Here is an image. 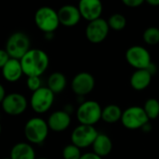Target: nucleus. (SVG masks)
I'll list each match as a JSON object with an SVG mask.
<instances>
[{
  "mask_svg": "<svg viewBox=\"0 0 159 159\" xmlns=\"http://www.w3.org/2000/svg\"><path fill=\"white\" fill-rule=\"evenodd\" d=\"M146 3L149 4L150 6H153V7H157V6H159V0H147Z\"/></svg>",
  "mask_w": 159,
  "mask_h": 159,
  "instance_id": "obj_31",
  "label": "nucleus"
},
{
  "mask_svg": "<svg viewBox=\"0 0 159 159\" xmlns=\"http://www.w3.org/2000/svg\"><path fill=\"white\" fill-rule=\"evenodd\" d=\"M80 159H103L102 157H101L100 156L96 155L93 152H89V153H85L82 155L81 158Z\"/></svg>",
  "mask_w": 159,
  "mask_h": 159,
  "instance_id": "obj_29",
  "label": "nucleus"
},
{
  "mask_svg": "<svg viewBox=\"0 0 159 159\" xmlns=\"http://www.w3.org/2000/svg\"><path fill=\"white\" fill-rule=\"evenodd\" d=\"M47 122L49 129L55 132L64 131L71 124V116L66 110H58L48 116Z\"/></svg>",
  "mask_w": 159,
  "mask_h": 159,
  "instance_id": "obj_15",
  "label": "nucleus"
},
{
  "mask_svg": "<svg viewBox=\"0 0 159 159\" xmlns=\"http://www.w3.org/2000/svg\"><path fill=\"white\" fill-rule=\"evenodd\" d=\"M54 99L55 94L48 87H42L32 93L30 105L34 113L44 114L51 108Z\"/></svg>",
  "mask_w": 159,
  "mask_h": 159,
  "instance_id": "obj_8",
  "label": "nucleus"
},
{
  "mask_svg": "<svg viewBox=\"0 0 159 159\" xmlns=\"http://www.w3.org/2000/svg\"><path fill=\"white\" fill-rule=\"evenodd\" d=\"M11 159H36L35 152L29 143H18L10 150Z\"/></svg>",
  "mask_w": 159,
  "mask_h": 159,
  "instance_id": "obj_19",
  "label": "nucleus"
},
{
  "mask_svg": "<svg viewBox=\"0 0 159 159\" xmlns=\"http://www.w3.org/2000/svg\"><path fill=\"white\" fill-rule=\"evenodd\" d=\"M4 159H11L10 157H7V158H4Z\"/></svg>",
  "mask_w": 159,
  "mask_h": 159,
  "instance_id": "obj_33",
  "label": "nucleus"
},
{
  "mask_svg": "<svg viewBox=\"0 0 159 159\" xmlns=\"http://www.w3.org/2000/svg\"><path fill=\"white\" fill-rule=\"evenodd\" d=\"M143 3V0H123V4L129 7H139Z\"/></svg>",
  "mask_w": 159,
  "mask_h": 159,
  "instance_id": "obj_27",
  "label": "nucleus"
},
{
  "mask_svg": "<svg viewBox=\"0 0 159 159\" xmlns=\"http://www.w3.org/2000/svg\"><path fill=\"white\" fill-rule=\"evenodd\" d=\"M10 56L8 55V53L6 51V49H1L0 50V67L2 68L9 60H10Z\"/></svg>",
  "mask_w": 159,
  "mask_h": 159,
  "instance_id": "obj_28",
  "label": "nucleus"
},
{
  "mask_svg": "<svg viewBox=\"0 0 159 159\" xmlns=\"http://www.w3.org/2000/svg\"><path fill=\"white\" fill-rule=\"evenodd\" d=\"M71 88L75 94L79 97L89 94L95 88V78L88 72H80L76 74L72 82Z\"/></svg>",
  "mask_w": 159,
  "mask_h": 159,
  "instance_id": "obj_12",
  "label": "nucleus"
},
{
  "mask_svg": "<svg viewBox=\"0 0 159 159\" xmlns=\"http://www.w3.org/2000/svg\"><path fill=\"white\" fill-rule=\"evenodd\" d=\"M36 159H49V158H47V157H37Z\"/></svg>",
  "mask_w": 159,
  "mask_h": 159,
  "instance_id": "obj_32",
  "label": "nucleus"
},
{
  "mask_svg": "<svg viewBox=\"0 0 159 159\" xmlns=\"http://www.w3.org/2000/svg\"><path fill=\"white\" fill-rule=\"evenodd\" d=\"M7 93H6V89L4 88V86H0V102H2L6 97H7Z\"/></svg>",
  "mask_w": 159,
  "mask_h": 159,
  "instance_id": "obj_30",
  "label": "nucleus"
},
{
  "mask_svg": "<svg viewBox=\"0 0 159 159\" xmlns=\"http://www.w3.org/2000/svg\"><path fill=\"white\" fill-rule=\"evenodd\" d=\"M3 111L9 116H20L25 112L28 106V102L24 95L13 92L8 93L1 102Z\"/></svg>",
  "mask_w": 159,
  "mask_h": 159,
  "instance_id": "obj_11",
  "label": "nucleus"
},
{
  "mask_svg": "<svg viewBox=\"0 0 159 159\" xmlns=\"http://www.w3.org/2000/svg\"><path fill=\"white\" fill-rule=\"evenodd\" d=\"M26 86H27L28 89L31 90L32 92L36 91L37 89L42 88L40 76H30V77H27Z\"/></svg>",
  "mask_w": 159,
  "mask_h": 159,
  "instance_id": "obj_26",
  "label": "nucleus"
},
{
  "mask_svg": "<svg viewBox=\"0 0 159 159\" xmlns=\"http://www.w3.org/2000/svg\"><path fill=\"white\" fill-rule=\"evenodd\" d=\"M99 132L94 126L78 125L71 134V142L80 149L92 146Z\"/></svg>",
  "mask_w": 159,
  "mask_h": 159,
  "instance_id": "obj_9",
  "label": "nucleus"
},
{
  "mask_svg": "<svg viewBox=\"0 0 159 159\" xmlns=\"http://www.w3.org/2000/svg\"><path fill=\"white\" fill-rule=\"evenodd\" d=\"M23 74L27 76H41L48 69L49 59L46 51L31 48L20 60Z\"/></svg>",
  "mask_w": 159,
  "mask_h": 159,
  "instance_id": "obj_1",
  "label": "nucleus"
},
{
  "mask_svg": "<svg viewBox=\"0 0 159 159\" xmlns=\"http://www.w3.org/2000/svg\"><path fill=\"white\" fill-rule=\"evenodd\" d=\"M31 40L23 32H15L9 35L6 42L5 49L11 59L21 60L31 49Z\"/></svg>",
  "mask_w": 159,
  "mask_h": 159,
  "instance_id": "obj_4",
  "label": "nucleus"
},
{
  "mask_svg": "<svg viewBox=\"0 0 159 159\" xmlns=\"http://www.w3.org/2000/svg\"><path fill=\"white\" fill-rule=\"evenodd\" d=\"M110 27L108 21L102 18L88 23L85 34L87 39L92 44H99L104 41L109 34Z\"/></svg>",
  "mask_w": 159,
  "mask_h": 159,
  "instance_id": "obj_10",
  "label": "nucleus"
},
{
  "mask_svg": "<svg viewBox=\"0 0 159 159\" xmlns=\"http://www.w3.org/2000/svg\"><path fill=\"white\" fill-rule=\"evenodd\" d=\"M153 75L148 70H136L130 76V86L134 90L142 91L147 89L152 82Z\"/></svg>",
  "mask_w": 159,
  "mask_h": 159,
  "instance_id": "obj_17",
  "label": "nucleus"
},
{
  "mask_svg": "<svg viewBox=\"0 0 159 159\" xmlns=\"http://www.w3.org/2000/svg\"><path fill=\"white\" fill-rule=\"evenodd\" d=\"M34 23L44 34H53L61 24L58 11L48 6L39 7L34 13Z\"/></svg>",
  "mask_w": 159,
  "mask_h": 159,
  "instance_id": "obj_2",
  "label": "nucleus"
},
{
  "mask_svg": "<svg viewBox=\"0 0 159 159\" xmlns=\"http://www.w3.org/2000/svg\"><path fill=\"white\" fill-rule=\"evenodd\" d=\"M123 111L116 104H108L102 108V120L108 124H114L118 121H121Z\"/></svg>",
  "mask_w": 159,
  "mask_h": 159,
  "instance_id": "obj_21",
  "label": "nucleus"
},
{
  "mask_svg": "<svg viewBox=\"0 0 159 159\" xmlns=\"http://www.w3.org/2000/svg\"><path fill=\"white\" fill-rule=\"evenodd\" d=\"M48 122L41 117H32L24 126V136L31 144L43 143L48 135Z\"/></svg>",
  "mask_w": 159,
  "mask_h": 159,
  "instance_id": "obj_3",
  "label": "nucleus"
},
{
  "mask_svg": "<svg viewBox=\"0 0 159 159\" xmlns=\"http://www.w3.org/2000/svg\"><path fill=\"white\" fill-rule=\"evenodd\" d=\"M83 154H81V149L71 143L66 145L62 150L63 159H80Z\"/></svg>",
  "mask_w": 159,
  "mask_h": 159,
  "instance_id": "obj_25",
  "label": "nucleus"
},
{
  "mask_svg": "<svg viewBox=\"0 0 159 159\" xmlns=\"http://www.w3.org/2000/svg\"><path fill=\"white\" fill-rule=\"evenodd\" d=\"M60 23L65 27H73L79 23L82 16L78 7L74 5H64L58 10Z\"/></svg>",
  "mask_w": 159,
  "mask_h": 159,
  "instance_id": "obj_14",
  "label": "nucleus"
},
{
  "mask_svg": "<svg viewBox=\"0 0 159 159\" xmlns=\"http://www.w3.org/2000/svg\"><path fill=\"white\" fill-rule=\"evenodd\" d=\"M127 62L136 70H148L153 64L150 52L143 46L129 47L125 54Z\"/></svg>",
  "mask_w": 159,
  "mask_h": 159,
  "instance_id": "obj_6",
  "label": "nucleus"
},
{
  "mask_svg": "<svg viewBox=\"0 0 159 159\" xmlns=\"http://www.w3.org/2000/svg\"><path fill=\"white\" fill-rule=\"evenodd\" d=\"M143 41L150 46H155L159 44V28L151 26L145 29L143 34Z\"/></svg>",
  "mask_w": 159,
  "mask_h": 159,
  "instance_id": "obj_24",
  "label": "nucleus"
},
{
  "mask_svg": "<svg viewBox=\"0 0 159 159\" xmlns=\"http://www.w3.org/2000/svg\"><path fill=\"white\" fill-rule=\"evenodd\" d=\"M66 85H67L66 76L61 72H54L48 78V88L54 94L62 92L65 89Z\"/></svg>",
  "mask_w": 159,
  "mask_h": 159,
  "instance_id": "obj_20",
  "label": "nucleus"
},
{
  "mask_svg": "<svg viewBox=\"0 0 159 159\" xmlns=\"http://www.w3.org/2000/svg\"><path fill=\"white\" fill-rule=\"evenodd\" d=\"M112 150L113 142L111 138L104 133H99L94 143L92 144V152L103 158L107 157L112 152Z\"/></svg>",
  "mask_w": 159,
  "mask_h": 159,
  "instance_id": "obj_18",
  "label": "nucleus"
},
{
  "mask_svg": "<svg viewBox=\"0 0 159 159\" xmlns=\"http://www.w3.org/2000/svg\"><path fill=\"white\" fill-rule=\"evenodd\" d=\"M121 123L126 129L134 130L143 129L149 123V118L143 107L134 105L123 111Z\"/></svg>",
  "mask_w": 159,
  "mask_h": 159,
  "instance_id": "obj_7",
  "label": "nucleus"
},
{
  "mask_svg": "<svg viewBox=\"0 0 159 159\" xmlns=\"http://www.w3.org/2000/svg\"><path fill=\"white\" fill-rule=\"evenodd\" d=\"M102 108L96 101H85L76 110V118L80 125L94 126L102 120Z\"/></svg>",
  "mask_w": 159,
  "mask_h": 159,
  "instance_id": "obj_5",
  "label": "nucleus"
},
{
  "mask_svg": "<svg viewBox=\"0 0 159 159\" xmlns=\"http://www.w3.org/2000/svg\"><path fill=\"white\" fill-rule=\"evenodd\" d=\"M77 7L82 18L89 22L100 19L103 9L100 0H80Z\"/></svg>",
  "mask_w": 159,
  "mask_h": 159,
  "instance_id": "obj_13",
  "label": "nucleus"
},
{
  "mask_svg": "<svg viewBox=\"0 0 159 159\" xmlns=\"http://www.w3.org/2000/svg\"><path fill=\"white\" fill-rule=\"evenodd\" d=\"M143 109L149 119H157L159 116V102L155 98L148 99L144 103Z\"/></svg>",
  "mask_w": 159,
  "mask_h": 159,
  "instance_id": "obj_23",
  "label": "nucleus"
},
{
  "mask_svg": "<svg viewBox=\"0 0 159 159\" xmlns=\"http://www.w3.org/2000/svg\"><path fill=\"white\" fill-rule=\"evenodd\" d=\"M107 21H108L110 29H112L116 32L122 31L127 26V19L121 13L113 14L112 16H110V18L108 19Z\"/></svg>",
  "mask_w": 159,
  "mask_h": 159,
  "instance_id": "obj_22",
  "label": "nucleus"
},
{
  "mask_svg": "<svg viewBox=\"0 0 159 159\" xmlns=\"http://www.w3.org/2000/svg\"><path fill=\"white\" fill-rule=\"evenodd\" d=\"M2 75L3 77L7 82H17L22 76L23 70L21 67V63L20 60L10 59L2 68Z\"/></svg>",
  "mask_w": 159,
  "mask_h": 159,
  "instance_id": "obj_16",
  "label": "nucleus"
}]
</instances>
